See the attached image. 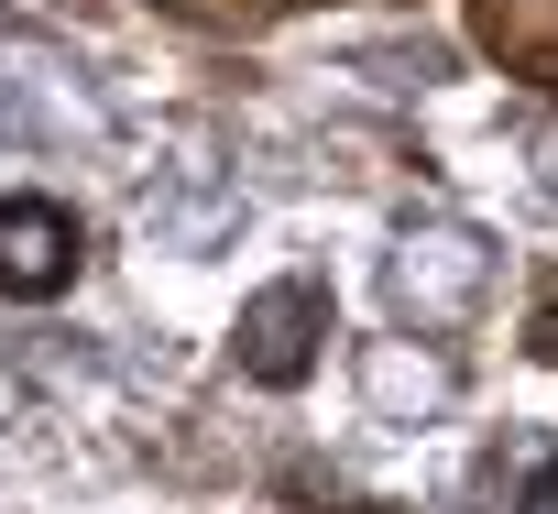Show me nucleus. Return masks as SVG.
<instances>
[{
	"label": "nucleus",
	"mask_w": 558,
	"mask_h": 514,
	"mask_svg": "<svg viewBox=\"0 0 558 514\" xmlns=\"http://www.w3.org/2000/svg\"><path fill=\"white\" fill-rule=\"evenodd\" d=\"M77 264H88V230H77L66 197H34V186H23V197H0V296H12V307L66 296Z\"/></svg>",
	"instance_id": "1"
},
{
	"label": "nucleus",
	"mask_w": 558,
	"mask_h": 514,
	"mask_svg": "<svg viewBox=\"0 0 558 514\" xmlns=\"http://www.w3.org/2000/svg\"><path fill=\"white\" fill-rule=\"evenodd\" d=\"M318 340H329V274H274L241 307V372L252 383H307Z\"/></svg>",
	"instance_id": "2"
},
{
	"label": "nucleus",
	"mask_w": 558,
	"mask_h": 514,
	"mask_svg": "<svg viewBox=\"0 0 558 514\" xmlns=\"http://www.w3.org/2000/svg\"><path fill=\"white\" fill-rule=\"evenodd\" d=\"M514 514H558V449L525 470V503H514Z\"/></svg>",
	"instance_id": "3"
}]
</instances>
